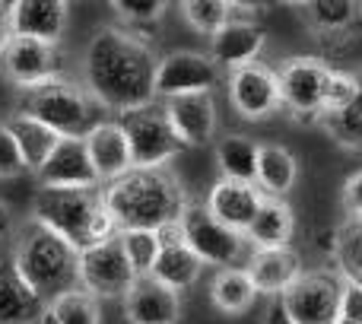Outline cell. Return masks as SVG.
I'll list each match as a JSON object with an SVG mask.
<instances>
[{"instance_id": "cell-5", "label": "cell", "mask_w": 362, "mask_h": 324, "mask_svg": "<svg viewBox=\"0 0 362 324\" xmlns=\"http://www.w3.org/2000/svg\"><path fill=\"white\" fill-rule=\"evenodd\" d=\"M19 112L29 118L48 125L61 137H83L89 131V99L76 83L64 80H48L42 86H32L19 93Z\"/></svg>"}, {"instance_id": "cell-44", "label": "cell", "mask_w": 362, "mask_h": 324, "mask_svg": "<svg viewBox=\"0 0 362 324\" xmlns=\"http://www.w3.org/2000/svg\"><path fill=\"white\" fill-rule=\"evenodd\" d=\"M337 324H350V321H337Z\"/></svg>"}, {"instance_id": "cell-7", "label": "cell", "mask_w": 362, "mask_h": 324, "mask_svg": "<svg viewBox=\"0 0 362 324\" xmlns=\"http://www.w3.org/2000/svg\"><path fill=\"white\" fill-rule=\"evenodd\" d=\"M121 131L131 146V162L134 168H165V162L175 159L185 144L175 137L169 118H165L163 105H146L124 112L118 118Z\"/></svg>"}, {"instance_id": "cell-4", "label": "cell", "mask_w": 362, "mask_h": 324, "mask_svg": "<svg viewBox=\"0 0 362 324\" xmlns=\"http://www.w3.org/2000/svg\"><path fill=\"white\" fill-rule=\"evenodd\" d=\"M10 261L23 277V283L45 306L76 289V251L32 219H25V226L13 232Z\"/></svg>"}, {"instance_id": "cell-34", "label": "cell", "mask_w": 362, "mask_h": 324, "mask_svg": "<svg viewBox=\"0 0 362 324\" xmlns=\"http://www.w3.org/2000/svg\"><path fill=\"white\" fill-rule=\"evenodd\" d=\"M337 264L340 277L362 287V219L350 223L337 238Z\"/></svg>"}, {"instance_id": "cell-30", "label": "cell", "mask_w": 362, "mask_h": 324, "mask_svg": "<svg viewBox=\"0 0 362 324\" xmlns=\"http://www.w3.org/2000/svg\"><path fill=\"white\" fill-rule=\"evenodd\" d=\"M181 16L200 35H216L226 23L235 19V4H229V0H187V4H181Z\"/></svg>"}, {"instance_id": "cell-11", "label": "cell", "mask_w": 362, "mask_h": 324, "mask_svg": "<svg viewBox=\"0 0 362 324\" xmlns=\"http://www.w3.org/2000/svg\"><path fill=\"white\" fill-rule=\"evenodd\" d=\"M61 64L64 57L57 51V45L25 38V35H13L6 42V48L0 51V74L19 89H32L48 80H57L61 76Z\"/></svg>"}, {"instance_id": "cell-29", "label": "cell", "mask_w": 362, "mask_h": 324, "mask_svg": "<svg viewBox=\"0 0 362 324\" xmlns=\"http://www.w3.org/2000/svg\"><path fill=\"white\" fill-rule=\"evenodd\" d=\"M257 150L261 144H255L245 134H229L216 144V166L223 172V178L229 181H248L255 185L257 175Z\"/></svg>"}, {"instance_id": "cell-32", "label": "cell", "mask_w": 362, "mask_h": 324, "mask_svg": "<svg viewBox=\"0 0 362 324\" xmlns=\"http://www.w3.org/2000/svg\"><path fill=\"white\" fill-rule=\"evenodd\" d=\"M118 238H121V248H124L127 264L134 267V274L150 277L153 264H156V255H159V236L156 232L127 229V232H118Z\"/></svg>"}, {"instance_id": "cell-10", "label": "cell", "mask_w": 362, "mask_h": 324, "mask_svg": "<svg viewBox=\"0 0 362 324\" xmlns=\"http://www.w3.org/2000/svg\"><path fill=\"white\" fill-rule=\"evenodd\" d=\"M331 67L321 57H289L283 67L276 70V83H280V102L302 121H321V99H325V86Z\"/></svg>"}, {"instance_id": "cell-36", "label": "cell", "mask_w": 362, "mask_h": 324, "mask_svg": "<svg viewBox=\"0 0 362 324\" xmlns=\"http://www.w3.org/2000/svg\"><path fill=\"white\" fill-rule=\"evenodd\" d=\"M112 10L121 19H127V25H146V23L163 19L169 4H163V0H115Z\"/></svg>"}, {"instance_id": "cell-8", "label": "cell", "mask_w": 362, "mask_h": 324, "mask_svg": "<svg viewBox=\"0 0 362 324\" xmlns=\"http://www.w3.org/2000/svg\"><path fill=\"white\" fill-rule=\"evenodd\" d=\"M137 280L134 267L127 264V255L121 248V238L112 236L105 242L76 255V287L89 293L95 302L99 299H124L131 283Z\"/></svg>"}, {"instance_id": "cell-37", "label": "cell", "mask_w": 362, "mask_h": 324, "mask_svg": "<svg viewBox=\"0 0 362 324\" xmlns=\"http://www.w3.org/2000/svg\"><path fill=\"white\" fill-rule=\"evenodd\" d=\"M25 172L23 153H19L13 134L6 131V125H0V178H16Z\"/></svg>"}, {"instance_id": "cell-12", "label": "cell", "mask_w": 362, "mask_h": 324, "mask_svg": "<svg viewBox=\"0 0 362 324\" xmlns=\"http://www.w3.org/2000/svg\"><path fill=\"white\" fill-rule=\"evenodd\" d=\"M219 83V67L200 51H172L156 64V99H178V96L210 93Z\"/></svg>"}, {"instance_id": "cell-13", "label": "cell", "mask_w": 362, "mask_h": 324, "mask_svg": "<svg viewBox=\"0 0 362 324\" xmlns=\"http://www.w3.org/2000/svg\"><path fill=\"white\" fill-rule=\"evenodd\" d=\"M229 102L245 121H264L283 105L276 70L267 64H248V67L229 70Z\"/></svg>"}, {"instance_id": "cell-40", "label": "cell", "mask_w": 362, "mask_h": 324, "mask_svg": "<svg viewBox=\"0 0 362 324\" xmlns=\"http://www.w3.org/2000/svg\"><path fill=\"white\" fill-rule=\"evenodd\" d=\"M10 38H13V4L0 0V51L6 48Z\"/></svg>"}, {"instance_id": "cell-42", "label": "cell", "mask_w": 362, "mask_h": 324, "mask_svg": "<svg viewBox=\"0 0 362 324\" xmlns=\"http://www.w3.org/2000/svg\"><path fill=\"white\" fill-rule=\"evenodd\" d=\"M13 229H16V219H13V210L4 204V200H0V242H4V238H10V236H13Z\"/></svg>"}, {"instance_id": "cell-22", "label": "cell", "mask_w": 362, "mask_h": 324, "mask_svg": "<svg viewBox=\"0 0 362 324\" xmlns=\"http://www.w3.org/2000/svg\"><path fill=\"white\" fill-rule=\"evenodd\" d=\"M45 302L16 274L10 255L0 258V324H38Z\"/></svg>"}, {"instance_id": "cell-19", "label": "cell", "mask_w": 362, "mask_h": 324, "mask_svg": "<svg viewBox=\"0 0 362 324\" xmlns=\"http://www.w3.org/2000/svg\"><path fill=\"white\" fill-rule=\"evenodd\" d=\"M264 48V29L255 23V19H232L226 23L216 35H210V61L216 67L226 70H238L248 67V64L257 61Z\"/></svg>"}, {"instance_id": "cell-6", "label": "cell", "mask_w": 362, "mask_h": 324, "mask_svg": "<svg viewBox=\"0 0 362 324\" xmlns=\"http://www.w3.org/2000/svg\"><path fill=\"white\" fill-rule=\"evenodd\" d=\"M178 229H181V242L204 261V267L210 264V267L229 270V267H238V264H248L251 258L248 238L242 232H232L223 223H216L206 213L204 204L187 200L185 213L178 219Z\"/></svg>"}, {"instance_id": "cell-25", "label": "cell", "mask_w": 362, "mask_h": 324, "mask_svg": "<svg viewBox=\"0 0 362 324\" xmlns=\"http://www.w3.org/2000/svg\"><path fill=\"white\" fill-rule=\"evenodd\" d=\"M296 175H299V162L296 156L280 144H264L257 150V175L255 185L264 197L283 200L296 185Z\"/></svg>"}, {"instance_id": "cell-43", "label": "cell", "mask_w": 362, "mask_h": 324, "mask_svg": "<svg viewBox=\"0 0 362 324\" xmlns=\"http://www.w3.org/2000/svg\"><path fill=\"white\" fill-rule=\"evenodd\" d=\"M38 324H61V321H57V315L51 312V308H45V312H42V318H38Z\"/></svg>"}, {"instance_id": "cell-26", "label": "cell", "mask_w": 362, "mask_h": 324, "mask_svg": "<svg viewBox=\"0 0 362 324\" xmlns=\"http://www.w3.org/2000/svg\"><path fill=\"white\" fill-rule=\"evenodd\" d=\"M200 274H204V261H200L197 255H194L191 248H187L185 242H163L159 245V255H156V264H153L150 277L153 280H159L163 287L175 289H191L194 283L200 280Z\"/></svg>"}, {"instance_id": "cell-14", "label": "cell", "mask_w": 362, "mask_h": 324, "mask_svg": "<svg viewBox=\"0 0 362 324\" xmlns=\"http://www.w3.org/2000/svg\"><path fill=\"white\" fill-rule=\"evenodd\" d=\"M264 204V194L257 191V185H248V181H229L219 178L216 185L206 194V213H210L216 223H223L226 229L232 232H248L251 219L257 216Z\"/></svg>"}, {"instance_id": "cell-16", "label": "cell", "mask_w": 362, "mask_h": 324, "mask_svg": "<svg viewBox=\"0 0 362 324\" xmlns=\"http://www.w3.org/2000/svg\"><path fill=\"white\" fill-rule=\"evenodd\" d=\"M163 112L169 118L172 131L185 146H204L216 134V102L210 93L197 96H178V99H165Z\"/></svg>"}, {"instance_id": "cell-2", "label": "cell", "mask_w": 362, "mask_h": 324, "mask_svg": "<svg viewBox=\"0 0 362 324\" xmlns=\"http://www.w3.org/2000/svg\"><path fill=\"white\" fill-rule=\"evenodd\" d=\"M102 204L118 232H159L181 219L187 194L169 168H131L102 187Z\"/></svg>"}, {"instance_id": "cell-18", "label": "cell", "mask_w": 362, "mask_h": 324, "mask_svg": "<svg viewBox=\"0 0 362 324\" xmlns=\"http://www.w3.org/2000/svg\"><path fill=\"white\" fill-rule=\"evenodd\" d=\"M42 187H99L93 162H89L83 137H61L51 159L38 172Z\"/></svg>"}, {"instance_id": "cell-17", "label": "cell", "mask_w": 362, "mask_h": 324, "mask_svg": "<svg viewBox=\"0 0 362 324\" xmlns=\"http://www.w3.org/2000/svg\"><path fill=\"white\" fill-rule=\"evenodd\" d=\"M83 144H86V153H89L95 175H99V185H108V181L121 178V175H127L134 168L131 146H127V137L118 121H99V125H93L83 134Z\"/></svg>"}, {"instance_id": "cell-41", "label": "cell", "mask_w": 362, "mask_h": 324, "mask_svg": "<svg viewBox=\"0 0 362 324\" xmlns=\"http://www.w3.org/2000/svg\"><path fill=\"white\" fill-rule=\"evenodd\" d=\"M264 324H293V318L286 315V308H283L280 299H270L267 312H264Z\"/></svg>"}, {"instance_id": "cell-27", "label": "cell", "mask_w": 362, "mask_h": 324, "mask_svg": "<svg viewBox=\"0 0 362 324\" xmlns=\"http://www.w3.org/2000/svg\"><path fill=\"white\" fill-rule=\"evenodd\" d=\"M296 6L302 10V19L315 35H344L362 23V4L356 0H308Z\"/></svg>"}, {"instance_id": "cell-1", "label": "cell", "mask_w": 362, "mask_h": 324, "mask_svg": "<svg viewBox=\"0 0 362 324\" xmlns=\"http://www.w3.org/2000/svg\"><path fill=\"white\" fill-rule=\"evenodd\" d=\"M156 64L150 42L121 25H105L83 51V83L102 108L124 115L156 102Z\"/></svg>"}, {"instance_id": "cell-31", "label": "cell", "mask_w": 362, "mask_h": 324, "mask_svg": "<svg viewBox=\"0 0 362 324\" xmlns=\"http://www.w3.org/2000/svg\"><path fill=\"white\" fill-rule=\"evenodd\" d=\"M356 80H359L356 99L344 112L331 115V118H321V127L346 150H362V74H356Z\"/></svg>"}, {"instance_id": "cell-38", "label": "cell", "mask_w": 362, "mask_h": 324, "mask_svg": "<svg viewBox=\"0 0 362 324\" xmlns=\"http://www.w3.org/2000/svg\"><path fill=\"white\" fill-rule=\"evenodd\" d=\"M340 321L362 324V287L359 283L344 280V293H340Z\"/></svg>"}, {"instance_id": "cell-15", "label": "cell", "mask_w": 362, "mask_h": 324, "mask_svg": "<svg viewBox=\"0 0 362 324\" xmlns=\"http://www.w3.org/2000/svg\"><path fill=\"white\" fill-rule=\"evenodd\" d=\"M127 324H178L181 296L153 277H137L124 293Z\"/></svg>"}, {"instance_id": "cell-33", "label": "cell", "mask_w": 362, "mask_h": 324, "mask_svg": "<svg viewBox=\"0 0 362 324\" xmlns=\"http://www.w3.org/2000/svg\"><path fill=\"white\" fill-rule=\"evenodd\" d=\"M48 308L57 315L61 324H99V302L89 293H83L80 287L57 296Z\"/></svg>"}, {"instance_id": "cell-20", "label": "cell", "mask_w": 362, "mask_h": 324, "mask_svg": "<svg viewBox=\"0 0 362 324\" xmlns=\"http://www.w3.org/2000/svg\"><path fill=\"white\" fill-rule=\"evenodd\" d=\"M245 274L251 277L257 296L280 299L289 287L302 277V261L293 248H270V251H251Z\"/></svg>"}, {"instance_id": "cell-23", "label": "cell", "mask_w": 362, "mask_h": 324, "mask_svg": "<svg viewBox=\"0 0 362 324\" xmlns=\"http://www.w3.org/2000/svg\"><path fill=\"white\" fill-rule=\"evenodd\" d=\"M293 229H296V216L289 210L286 200H274V197H264L261 210L257 216L251 219L248 238L251 251H270V248H289V238H293Z\"/></svg>"}, {"instance_id": "cell-9", "label": "cell", "mask_w": 362, "mask_h": 324, "mask_svg": "<svg viewBox=\"0 0 362 324\" xmlns=\"http://www.w3.org/2000/svg\"><path fill=\"white\" fill-rule=\"evenodd\" d=\"M340 293H344V277L337 270H312L302 274L280 296V302L293 324H337Z\"/></svg>"}, {"instance_id": "cell-3", "label": "cell", "mask_w": 362, "mask_h": 324, "mask_svg": "<svg viewBox=\"0 0 362 324\" xmlns=\"http://www.w3.org/2000/svg\"><path fill=\"white\" fill-rule=\"evenodd\" d=\"M29 219L54 232L76 255L118 236L112 216L105 213L99 187H42L32 197Z\"/></svg>"}, {"instance_id": "cell-21", "label": "cell", "mask_w": 362, "mask_h": 324, "mask_svg": "<svg viewBox=\"0 0 362 324\" xmlns=\"http://www.w3.org/2000/svg\"><path fill=\"white\" fill-rule=\"evenodd\" d=\"M67 0H13V35L57 45L67 29Z\"/></svg>"}, {"instance_id": "cell-39", "label": "cell", "mask_w": 362, "mask_h": 324, "mask_svg": "<svg viewBox=\"0 0 362 324\" xmlns=\"http://www.w3.org/2000/svg\"><path fill=\"white\" fill-rule=\"evenodd\" d=\"M344 210L350 213V216L362 219V172L346 178V185H344Z\"/></svg>"}, {"instance_id": "cell-28", "label": "cell", "mask_w": 362, "mask_h": 324, "mask_svg": "<svg viewBox=\"0 0 362 324\" xmlns=\"http://www.w3.org/2000/svg\"><path fill=\"white\" fill-rule=\"evenodd\" d=\"M210 299L223 315H242L255 306L257 289H255V283H251V277L245 274V267H229L213 277Z\"/></svg>"}, {"instance_id": "cell-35", "label": "cell", "mask_w": 362, "mask_h": 324, "mask_svg": "<svg viewBox=\"0 0 362 324\" xmlns=\"http://www.w3.org/2000/svg\"><path fill=\"white\" fill-rule=\"evenodd\" d=\"M359 93V80L356 74H346V70H331L325 86V99H321V118H331V115L344 112Z\"/></svg>"}, {"instance_id": "cell-24", "label": "cell", "mask_w": 362, "mask_h": 324, "mask_svg": "<svg viewBox=\"0 0 362 324\" xmlns=\"http://www.w3.org/2000/svg\"><path fill=\"white\" fill-rule=\"evenodd\" d=\"M4 125H6V131L13 134V140H16L19 153H23L25 172H35V175H38L45 162L51 159L54 146L61 144V134L51 131L48 125H42V121L29 118V115H23V112L10 115Z\"/></svg>"}]
</instances>
